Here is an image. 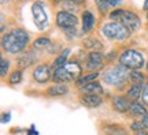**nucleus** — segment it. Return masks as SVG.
Here are the masks:
<instances>
[{
    "mask_svg": "<svg viewBox=\"0 0 148 135\" xmlns=\"http://www.w3.org/2000/svg\"><path fill=\"white\" fill-rule=\"evenodd\" d=\"M119 63L121 66L130 70H140L144 66V57L141 53L134 49H126L119 56Z\"/></svg>",
    "mask_w": 148,
    "mask_h": 135,
    "instance_id": "3",
    "label": "nucleus"
},
{
    "mask_svg": "<svg viewBox=\"0 0 148 135\" xmlns=\"http://www.w3.org/2000/svg\"><path fill=\"white\" fill-rule=\"evenodd\" d=\"M95 3L99 7V11H100L103 15H106L107 11H108V4H107L106 0H95Z\"/></svg>",
    "mask_w": 148,
    "mask_h": 135,
    "instance_id": "27",
    "label": "nucleus"
},
{
    "mask_svg": "<svg viewBox=\"0 0 148 135\" xmlns=\"http://www.w3.org/2000/svg\"><path fill=\"white\" fill-rule=\"evenodd\" d=\"M0 1H1V4H5V3H8L10 0H0Z\"/></svg>",
    "mask_w": 148,
    "mask_h": 135,
    "instance_id": "38",
    "label": "nucleus"
},
{
    "mask_svg": "<svg viewBox=\"0 0 148 135\" xmlns=\"http://www.w3.org/2000/svg\"><path fill=\"white\" fill-rule=\"evenodd\" d=\"M21 81H22V71L21 70H15V71L11 73L10 78H8L10 85H18V83H21Z\"/></svg>",
    "mask_w": 148,
    "mask_h": 135,
    "instance_id": "24",
    "label": "nucleus"
},
{
    "mask_svg": "<svg viewBox=\"0 0 148 135\" xmlns=\"http://www.w3.org/2000/svg\"><path fill=\"white\" fill-rule=\"evenodd\" d=\"M141 93H143V90H141V86H137V85H132L129 90L126 92V98L129 101H133V102H136L138 100V97H141Z\"/></svg>",
    "mask_w": 148,
    "mask_h": 135,
    "instance_id": "18",
    "label": "nucleus"
},
{
    "mask_svg": "<svg viewBox=\"0 0 148 135\" xmlns=\"http://www.w3.org/2000/svg\"><path fill=\"white\" fill-rule=\"evenodd\" d=\"M111 105H112V108L115 109L116 112H121V113H125L127 111H130V107H132L130 101H129L126 97H121V96L112 97Z\"/></svg>",
    "mask_w": 148,
    "mask_h": 135,
    "instance_id": "11",
    "label": "nucleus"
},
{
    "mask_svg": "<svg viewBox=\"0 0 148 135\" xmlns=\"http://www.w3.org/2000/svg\"><path fill=\"white\" fill-rule=\"evenodd\" d=\"M104 62V55L100 52H90L86 59V67L90 71H97L103 66Z\"/></svg>",
    "mask_w": 148,
    "mask_h": 135,
    "instance_id": "10",
    "label": "nucleus"
},
{
    "mask_svg": "<svg viewBox=\"0 0 148 135\" xmlns=\"http://www.w3.org/2000/svg\"><path fill=\"white\" fill-rule=\"evenodd\" d=\"M103 79L107 85H111V86L121 85L127 79V68L123 66H114L104 74Z\"/></svg>",
    "mask_w": 148,
    "mask_h": 135,
    "instance_id": "5",
    "label": "nucleus"
},
{
    "mask_svg": "<svg viewBox=\"0 0 148 135\" xmlns=\"http://www.w3.org/2000/svg\"><path fill=\"white\" fill-rule=\"evenodd\" d=\"M136 135H148V132L147 131H144V130H141V131H138V132H136Z\"/></svg>",
    "mask_w": 148,
    "mask_h": 135,
    "instance_id": "37",
    "label": "nucleus"
},
{
    "mask_svg": "<svg viewBox=\"0 0 148 135\" xmlns=\"http://www.w3.org/2000/svg\"><path fill=\"white\" fill-rule=\"evenodd\" d=\"M34 62H36V56L33 55V52H26L18 57L16 66L19 68H26V67H29V66H32Z\"/></svg>",
    "mask_w": 148,
    "mask_h": 135,
    "instance_id": "14",
    "label": "nucleus"
},
{
    "mask_svg": "<svg viewBox=\"0 0 148 135\" xmlns=\"http://www.w3.org/2000/svg\"><path fill=\"white\" fill-rule=\"evenodd\" d=\"M147 71H148V62H147Z\"/></svg>",
    "mask_w": 148,
    "mask_h": 135,
    "instance_id": "39",
    "label": "nucleus"
},
{
    "mask_svg": "<svg viewBox=\"0 0 148 135\" xmlns=\"http://www.w3.org/2000/svg\"><path fill=\"white\" fill-rule=\"evenodd\" d=\"M95 25V18L90 14L89 11H84L82 12V31L84 33H88V31L93 27Z\"/></svg>",
    "mask_w": 148,
    "mask_h": 135,
    "instance_id": "17",
    "label": "nucleus"
},
{
    "mask_svg": "<svg viewBox=\"0 0 148 135\" xmlns=\"http://www.w3.org/2000/svg\"><path fill=\"white\" fill-rule=\"evenodd\" d=\"M119 23H122L129 31H134L140 27V18L133 11H123L119 18Z\"/></svg>",
    "mask_w": 148,
    "mask_h": 135,
    "instance_id": "6",
    "label": "nucleus"
},
{
    "mask_svg": "<svg viewBox=\"0 0 148 135\" xmlns=\"http://www.w3.org/2000/svg\"><path fill=\"white\" fill-rule=\"evenodd\" d=\"M97 77H99V73H97V71L90 73V74H88V75H85V77H81L79 79H77V81H75V85H77L78 88H81V86H84L86 83L95 82V79L97 78Z\"/></svg>",
    "mask_w": 148,
    "mask_h": 135,
    "instance_id": "21",
    "label": "nucleus"
},
{
    "mask_svg": "<svg viewBox=\"0 0 148 135\" xmlns=\"http://www.w3.org/2000/svg\"><path fill=\"white\" fill-rule=\"evenodd\" d=\"M69 53H70V49H64L63 53H62V55H60V56H59L58 59L53 62V64L51 66V67L56 70V68L64 66V64H66V60H67V56H69Z\"/></svg>",
    "mask_w": 148,
    "mask_h": 135,
    "instance_id": "23",
    "label": "nucleus"
},
{
    "mask_svg": "<svg viewBox=\"0 0 148 135\" xmlns=\"http://www.w3.org/2000/svg\"><path fill=\"white\" fill-rule=\"evenodd\" d=\"M130 115H132V117H144L145 115H147V109L145 107L141 104H138V102H133L132 107H130Z\"/></svg>",
    "mask_w": 148,
    "mask_h": 135,
    "instance_id": "19",
    "label": "nucleus"
},
{
    "mask_svg": "<svg viewBox=\"0 0 148 135\" xmlns=\"http://www.w3.org/2000/svg\"><path fill=\"white\" fill-rule=\"evenodd\" d=\"M10 116H11L10 113H4V115H3V119H1V121H3V123H8V121H10Z\"/></svg>",
    "mask_w": 148,
    "mask_h": 135,
    "instance_id": "34",
    "label": "nucleus"
},
{
    "mask_svg": "<svg viewBox=\"0 0 148 135\" xmlns=\"http://www.w3.org/2000/svg\"><path fill=\"white\" fill-rule=\"evenodd\" d=\"M84 47L86 48V49L93 51V52H97L99 49L103 48V45H101V42H99L96 38H86L84 41Z\"/></svg>",
    "mask_w": 148,
    "mask_h": 135,
    "instance_id": "22",
    "label": "nucleus"
},
{
    "mask_svg": "<svg viewBox=\"0 0 148 135\" xmlns=\"http://www.w3.org/2000/svg\"><path fill=\"white\" fill-rule=\"evenodd\" d=\"M29 41V34L23 29H15L11 33L3 36L1 40V48L4 49V52L15 55V53L22 52L26 47Z\"/></svg>",
    "mask_w": 148,
    "mask_h": 135,
    "instance_id": "1",
    "label": "nucleus"
},
{
    "mask_svg": "<svg viewBox=\"0 0 148 135\" xmlns=\"http://www.w3.org/2000/svg\"><path fill=\"white\" fill-rule=\"evenodd\" d=\"M81 66L78 63L75 62H69L66 63L64 66L62 67L56 68L53 71V75H52V79L55 82L58 83H70L73 81H77L79 79V75H81Z\"/></svg>",
    "mask_w": 148,
    "mask_h": 135,
    "instance_id": "2",
    "label": "nucleus"
},
{
    "mask_svg": "<svg viewBox=\"0 0 148 135\" xmlns=\"http://www.w3.org/2000/svg\"><path fill=\"white\" fill-rule=\"evenodd\" d=\"M101 31H103V34L106 36V38H108V40H116V41L125 40V38L129 36V33H130V31L127 30L122 23H119V22L106 23V25L103 26V29H101Z\"/></svg>",
    "mask_w": 148,
    "mask_h": 135,
    "instance_id": "4",
    "label": "nucleus"
},
{
    "mask_svg": "<svg viewBox=\"0 0 148 135\" xmlns=\"http://www.w3.org/2000/svg\"><path fill=\"white\" fill-rule=\"evenodd\" d=\"M122 12H123V10H115V11H112V12L110 14V18H111V19H114V21H115V19H118V21H119V18H121Z\"/></svg>",
    "mask_w": 148,
    "mask_h": 135,
    "instance_id": "30",
    "label": "nucleus"
},
{
    "mask_svg": "<svg viewBox=\"0 0 148 135\" xmlns=\"http://www.w3.org/2000/svg\"><path fill=\"white\" fill-rule=\"evenodd\" d=\"M103 132L106 135H129V132L119 124H107Z\"/></svg>",
    "mask_w": 148,
    "mask_h": 135,
    "instance_id": "16",
    "label": "nucleus"
},
{
    "mask_svg": "<svg viewBox=\"0 0 148 135\" xmlns=\"http://www.w3.org/2000/svg\"><path fill=\"white\" fill-rule=\"evenodd\" d=\"M64 31H66V33H67V34H69L70 37L75 34V29H74V27H69V29H64Z\"/></svg>",
    "mask_w": 148,
    "mask_h": 135,
    "instance_id": "31",
    "label": "nucleus"
},
{
    "mask_svg": "<svg viewBox=\"0 0 148 135\" xmlns=\"http://www.w3.org/2000/svg\"><path fill=\"white\" fill-rule=\"evenodd\" d=\"M51 44V40L47 38V37H41V38H37L36 41L33 42V47L34 48H44V47H48Z\"/></svg>",
    "mask_w": 148,
    "mask_h": 135,
    "instance_id": "25",
    "label": "nucleus"
},
{
    "mask_svg": "<svg viewBox=\"0 0 148 135\" xmlns=\"http://www.w3.org/2000/svg\"><path fill=\"white\" fill-rule=\"evenodd\" d=\"M143 10L148 11V0H144V5H143Z\"/></svg>",
    "mask_w": 148,
    "mask_h": 135,
    "instance_id": "35",
    "label": "nucleus"
},
{
    "mask_svg": "<svg viewBox=\"0 0 148 135\" xmlns=\"http://www.w3.org/2000/svg\"><path fill=\"white\" fill-rule=\"evenodd\" d=\"M45 93L49 97H60V96H64V94L69 93V88L66 85H53V86L47 89Z\"/></svg>",
    "mask_w": 148,
    "mask_h": 135,
    "instance_id": "15",
    "label": "nucleus"
},
{
    "mask_svg": "<svg viewBox=\"0 0 148 135\" xmlns=\"http://www.w3.org/2000/svg\"><path fill=\"white\" fill-rule=\"evenodd\" d=\"M78 23V18L70 14L67 11H60L56 15V25L62 29H69V27H75V25Z\"/></svg>",
    "mask_w": 148,
    "mask_h": 135,
    "instance_id": "7",
    "label": "nucleus"
},
{
    "mask_svg": "<svg viewBox=\"0 0 148 135\" xmlns=\"http://www.w3.org/2000/svg\"><path fill=\"white\" fill-rule=\"evenodd\" d=\"M67 1H70V3H77V4H79V3H84V0H67Z\"/></svg>",
    "mask_w": 148,
    "mask_h": 135,
    "instance_id": "36",
    "label": "nucleus"
},
{
    "mask_svg": "<svg viewBox=\"0 0 148 135\" xmlns=\"http://www.w3.org/2000/svg\"><path fill=\"white\" fill-rule=\"evenodd\" d=\"M32 14H33V19H34V23L42 30V27L47 25V14H45V10H44V5L40 1H36L34 4L32 5Z\"/></svg>",
    "mask_w": 148,
    "mask_h": 135,
    "instance_id": "8",
    "label": "nucleus"
},
{
    "mask_svg": "<svg viewBox=\"0 0 148 135\" xmlns=\"http://www.w3.org/2000/svg\"><path fill=\"white\" fill-rule=\"evenodd\" d=\"M52 67H49L47 64H40V66H37L34 68V71H33V79L38 83H47L49 79L52 78Z\"/></svg>",
    "mask_w": 148,
    "mask_h": 135,
    "instance_id": "9",
    "label": "nucleus"
},
{
    "mask_svg": "<svg viewBox=\"0 0 148 135\" xmlns=\"http://www.w3.org/2000/svg\"><path fill=\"white\" fill-rule=\"evenodd\" d=\"M107 4H108V7H114V5H116L118 3H119V0H106Z\"/></svg>",
    "mask_w": 148,
    "mask_h": 135,
    "instance_id": "32",
    "label": "nucleus"
},
{
    "mask_svg": "<svg viewBox=\"0 0 148 135\" xmlns=\"http://www.w3.org/2000/svg\"><path fill=\"white\" fill-rule=\"evenodd\" d=\"M81 90V93H85V94H97V96H100L103 94V88H101V85L99 82H90V83H86L84 86H81L79 88Z\"/></svg>",
    "mask_w": 148,
    "mask_h": 135,
    "instance_id": "13",
    "label": "nucleus"
},
{
    "mask_svg": "<svg viewBox=\"0 0 148 135\" xmlns=\"http://www.w3.org/2000/svg\"><path fill=\"white\" fill-rule=\"evenodd\" d=\"M129 81H130L133 85H137V86H143L144 82H145V77H144L141 73H138L137 70H133L132 73L129 74Z\"/></svg>",
    "mask_w": 148,
    "mask_h": 135,
    "instance_id": "20",
    "label": "nucleus"
},
{
    "mask_svg": "<svg viewBox=\"0 0 148 135\" xmlns=\"http://www.w3.org/2000/svg\"><path fill=\"white\" fill-rule=\"evenodd\" d=\"M141 123H143V126H144V128H148V113L145 115L143 117V120H141Z\"/></svg>",
    "mask_w": 148,
    "mask_h": 135,
    "instance_id": "33",
    "label": "nucleus"
},
{
    "mask_svg": "<svg viewBox=\"0 0 148 135\" xmlns=\"http://www.w3.org/2000/svg\"><path fill=\"white\" fill-rule=\"evenodd\" d=\"M141 100H143L144 105H148V83L144 86L143 93H141Z\"/></svg>",
    "mask_w": 148,
    "mask_h": 135,
    "instance_id": "29",
    "label": "nucleus"
},
{
    "mask_svg": "<svg viewBox=\"0 0 148 135\" xmlns=\"http://www.w3.org/2000/svg\"><path fill=\"white\" fill-rule=\"evenodd\" d=\"M130 128H132V131H134V132H138V131L144 130V126L141 121H133L132 124H130Z\"/></svg>",
    "mask_w": 148,
    "mask_h": 135,
    "instance_id": "28",
    "label": "nucleus"
},
{
    "mask_svg": "<svg viewBox=\"0 0 148 135\" xmlns=\"http://www.w3.org/2000/svg\"><path fill=\"white\" fill-rule=\"evenodd\" d=\"M147 21H148V15H147Z\"/></svg>",
    "mask_w": 148,
    "mask_h": 135,
    "instance_id": "40",
    "label": "nucleus"
},
{
    "mask_svg": "<svg viewBox=\"0 0 148 135\" xmlns=\"http://www.w3.org/2000/svg\"><path fill=\"white\" fill-rule=\"evenodd\" d=\"M79 101L86 108H97L103 104V98L97 94H84V96H81Z\"/></svg>",
    "mask_w": 148,
    "mask_h": 135,
    "instance_id": "12",
    "label": "nucleus"
},
{
    "mask_svg": "<svg viewBox=\"0 0 148 135\" xmlns=\"http://www.w3.org/2000/svg\"><path fill=\"white\" fill-rule=\"evenodd\" d=\"M8 68H10V60L1 59V62H0V75L4 77L5 74L8 73Z\"/></svg>",
    "mask_w": 148,
    "mask_h": 135,
    "instance_id": "26",
    "label": "nucleus"
}]
</instances>
